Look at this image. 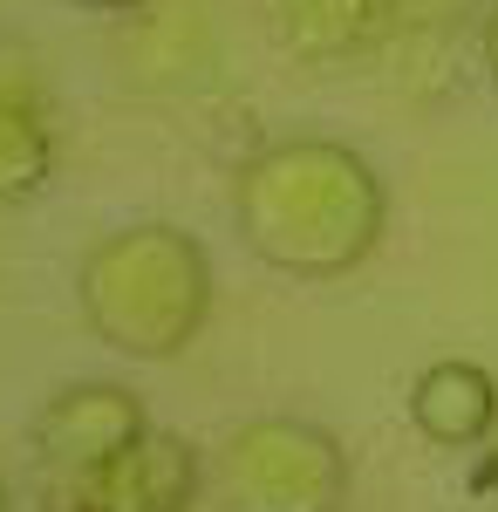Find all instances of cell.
Here are the masks:
<instances>
[{
    "label": "cell",
    "mask_w": 498,
    "mask_h": 512,
    "mask_svg": "<svg viewBox=\"0 0 498 512\" xmlns=\"http://www.w3.org/2000/svg\"><path fill=\"white\" fill-rule=\"evenodd\" d=\"M232 233L287 280H348L389 233V185L342 137H273L232 164Z\"/></svg>",
    "instance_id": "obj_1"
},
{
    "label": "cell",
    "mask_w": 498,
    "mask_h": 512,
    "mask_svg": "<svg viewBox=\"0 0 498 512\" xmlns=\"http://www.w3.org/2000/svg\"><path fill=\"white\" fill-rule=\"evenodd\" d=\"M212 253L171 219H137L103 233L76 267L82 328L130 362H178L212 328Z\"/></svg>",
    "instance_id": "obj_2"
},
{
    "label": "cell",
    "mask_w": 498,
    "mask_h": 512,
    "mask_svg": "<svg viewBox=\"0 0 498 512\" xmlns=\"http://www.w3.org/2000/svg\"><path fill=\"white\" fill-rule=\"evenodd\" d=\"M212 499L226 512H342L348 451L307 417H246L212 451Z\"/></svg>",
    "instance_id": "obj_3"
},
{
    "label": "cell",
    "mask_w": 498,
    "mask_h": 512,
    "mask_svg": "<svg viewBox=\"0 0 498 512\" xmlns=\"http://www.w3.org/2000/svg\"><path fill=\"white\" fill-rule=\"evenodd\" d=\"M144 431H151V410H144L137 390H123V383H69L35 410L28 444H35L48 478H82L96 465H110L116 451H130Z\"/></svg>",
    "instance_id": "obj_4"
},
{
    "label": "cell",
    "mask_w": 498,
    "mask_h": 512,
    "mask_svg": "<svg viewBox=\"0 0 498 512\" xmlns=\"http://www.w3.org/2000/svg\"><path fill=\"white\" fill-rule=\"evenodd\" d=\"M82 485L96 492L103 512H192L212 485V465L192 437L178 431H144L130 451H116L110 465L82 472Z\"/></svg>",
    "instance_id": "obj_5"
},
{
    "label": "cell",
    "mask_w": 498,
    "mask_h": 512,
    "mask_svg": "<svg viewBox=\"0 0 498 512\" xmlns=\"http://www.w3.org/2000/svg\"><path fill=\"white\" fill-rule=\"evenodd\" d=\"M55 164H62V117L48 82L21 55H0V205H35L55 185Z\"/></svg>",
    "instance_id": "obj_6"
},
{
    "label": "cell",
    "mask_w": 498,
    "mask_h": 512,
    "mask_svg": "<svg viewBox=\"0 0 498 512\" xmlns=\"http://www.w3.org/2000/svg\"><path fill=\"white\" fill-rule=\"evenodd\" d=\"M410 424L437 451H478V444H492L498 437L492 369H478L464 355H444V362L417 369V383H410Z\"/></svg>",
    "instance_id": "obj_7"
},
{
    "label": "cell",
    "mask_w": 498,
    "mask_h": 512,
    "mask_svg": "<svg viewBox=\"0 0 498 512\" xmlns=\"http://www.w3.org/2000/svg\"><path fill=\"white\" fill-rule=\"evenodd\" d=\"M280 35L307 62H355L383 48V0H273Z\"/></svg>",
    "instance_id": "obj_8"
},
{
    "label": "cell",
    "mask_w": 498,
    "mask_h": 512,
    "mask_svg": "<svg viewBox=\"0 0 498 512\" xmlns=\"http://www.w3.org/2000/svg\"><path fill=\"white\" fill-rule=\"evenodd\" d=\"M492 0H383V48L451 41L464 21H485Z\"/></svg>",
    "instance_id": "obj_9"
},
{
    "label": "cell",
    "mask_w": 498,
    "mask_h": 512,
    "mask_svg": "<svg viewBox=\"0 0 498 512\" xmlns=\"http://www.w3.org/2000/svg\"><path fill=\"white\" fill-rule=\"evenodd\" d=\"M41 512H103V506H96V492L82 478H48L41 485Z\"/></svg>",
    "instance_id": "obj_10"
},
{
    "label": "cell",
    "mask_w": 498,
    "mask_h": 512,
    "mask_svg": "<svg viewBox=\"0 0 498 512\" xmlns=\"http://www.w3.org/2000/svg\"><path fill=\"white\" fill-rule=\"evenodd\" d=\"M478 55H485V82H492V96H498V0L485 7V21H478Z\"/></svg>",
    "instance_id": "obj_11"
},
{
    "label": "cell",
    "mask_w": 498,
    "mask_h": 512,
    "mask_svg": "<svg viewBox=\"0 0 498 512\" xmlns=\"http://www.w3.org/2000/svg\"><path fill=\"white\" fill-rule=\"evenodd\" d=\"M62 7H76V14H137L151 0H62Z\"/></svg>",
    "instance_id": "obj_12"
},
{
    "label": "cell",
    "mask_w": 498,
    "mask_h": 512,
    "mask_svg": "<svg viewBox=\"0 0 498 512\" xmlns=\"http://www.w3.org/2000/svg\"><path fill=\"white\" fill-rule=\"evenodd\" d=\"M485 451H492V472H485V485H492V492H498V437H492V444H485Z\"/></svg>",
    "instance_id": "obj_13"
},
{
    "label": "cell",
    "mask_w": 498,
    "mask_h": 512,
    "mask_svg": "<svg viewBox=\"0 0 498 512\" xmlns=\"http://www.w3.org/2000/svg\"><path fill=\"white\" fill-rule=\"evenodd\" d=\"M0 512H7V492H0Z\"/></svg>",
    "instance_id": "obj_14"
}]
</instances>
